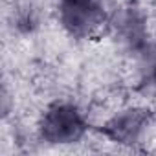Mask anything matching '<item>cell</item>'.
I'll return each mask as SVG.
<instances>
[{
    "label": "cell",
    "instance_id": "cell-2",
    "mask_svg": "<svg viewBox=\"0 0 156 156\" xmlns=\"http://www.w3.org/2000/svg\"><path fill=\"white\" fill-rule=\"evenodd\" d=\"M96 8L94 0H62V9H88Z\"/></svg>",
    "mask_w": 156,
    "mask_h": 156
},
{
    "label": "cell",
    "instance_id": "cell-1",
    "mask_svg": "<svg viewBox=\"0 0 156 156\" xmlns=\"http://www.w3.org/2000/svg\"><path fill=\"white\" fill-rule=\"evenodd\" d=\"M85 130V123L73 107L57 105L53 107L42 121V136L55 143L75 141Z\"/></svg>",
    "mask_w": 156,
    "mask_h": 156
}]
</instances>
